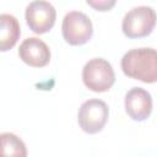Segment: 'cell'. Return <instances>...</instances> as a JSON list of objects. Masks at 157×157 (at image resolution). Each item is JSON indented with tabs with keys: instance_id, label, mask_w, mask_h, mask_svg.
Here are the masks:
<instances>
[{
	"instance_id": "cell-10",
	"label": "cell",
	"mask_w": 157,
	"mask_h": 157,
	"mask_svg": "<svg viewBox=\"0 0 157 157\" xmlns=\"http://www.w3.org/2000/svg\"><path fill=\"white\" fill-rule=\"evenodd\" d=\"M1 140V153L0 157H27V148L25 142L12 132H2Z\"/></svg>"
},
{
	"instance_id": "cell-9",
	"label": "cell",
	"mask_w": 157,
	"mask_h": 157,
	"mask_svg": "<svg viewBox=\"0 0 157 157\" xmlns=\"http://www.w3.org/2000/svg\"><path fill=\"white\" fill-rule=\"evenodd\" d=\"M21 34L20 23L17 18L10 13L0 15V50L6 52L11 49L18 40Z\"/></svg>"
},
{
	"instance_id": "cell-5",
	"label": "cell",
	"mask_w": 157,
	"mask_h": 157,
	"mask_svg": "<svg viewBox=\"0 0 157 157\" xmlns=\"http://www.w3.org/2000/svg\"><path fill=\"white\" fill-rule=\"evenodd\" d=\"M108 115L109 109L107 103L102 99L92 98L81 104L77 114V121L85 132L97 134L104 128Z\"/></svg>"
},
{
	"instance_id": "cell-11",
	"label": "cell",
	"mask_w": 157,
	"mask_h": 157,
	"mask_svg": "<svg viewBox=\"0 0 157 157\" xmlns=\"http://www.w3.org/2000/svg\"><path fill=\"white\" fill-rule=\"evenodd\" d=\"M87 4L98 11H108L115 5V0H87Z\"/></svg>"
},
{
	"instance_id": "cell-4",
	"label": "cell",
	"mask_w": 157,
	"mask_h": 157,
	"mask_svg": "<svg viewBox=\"0 0 157 157\" xmlns=\"http://www.w3.org/2000/svg\"><path fill=\"white\" fill-rule=\"evenodd\" d=\"M64 39L71 45L87 43L93 34V26L90 17L81 11H69L61 23Z\"/></svg>"
},
{
	"instance_id": "cell-8",
	"label": "cell",
	"mask_w": 157,
	"mask_h": 157,
	"mask_svg": "<svg viewBox=\"0 0 157 157\" xmlns=\"http://www.w3.org/2000/svg\"><path fill=\"white\" fill-rule=\"evenodd\" d=\"M125 110L135 121H142L152 112V97L142 87H132L125 94Z\"/></svg>"
},
{
	"instance_id": "cell-6",
	"label": "cell",
	"mask_w": 157,
	"mask_h": 157,
	"mask_svg": "<svg viewBox=\"0 0 157 157\" xmlns=\"http://www.w3.org/2000/svg\"><path fill=\"white\" fill-rule=\"evenodd\" d=\"M28 27L37 34L47 33L52 29L56 18L55 7L44 0H36L27 5L25 12Z\"/></svg>"
},
{
	"instance_id": "cell-3",
	"label": "cell",
	"mask_w": 157,
	"mask_h": 157,
	"mask_svg": "<svg viewBox=\"0 0 157 157\" xmlns=\"http://www.w3.org/2000/svg\"><path fill=\"white\" fill-rule=\"evenodd\" d=\"M157 22L156 11L151 6H136L130 9L121 22V29L129 38H141L148 36Z\"/></svg>"
},
{
	"instance_id": "cell-1",
	"label": "cell",
	"mask_w": 157,
	"mask_h": 157,
	"mask_svg": "<svg viewBox=\"0 0 157 157\" xmlns=\"http://www.w3.org/2000/svg\"><path fill=\"white\" fill-rule=\"evenodd\" d=\"M123 72L145 83L157 82V49L135 48L126 52L121 58Z\"/></svg>"
},
{
	"instance_id": "cell-7",
	"label": "cell",
	"mask_w": 157,
	"mask_h": 157,
	"mask_svg": "<svg viewBox=\"0 0 157 157\" xmlns=\"http://www.w3.org/2000/svg\"><path fill=\"white\" fill-rule=\"evenodd\" d=\"M18 56L29 66L43 67L50 61V49L42 39L28 37L20 44Z\"/></svg>"
},
{
	"instance_id": "cell-2",
	"label": "cell",
	"mask_w": 157,
	"mask_h": 157,
	"mask_svg": "<svg viewBox=\"0 0 157 157\" xmlns=\"http://www.w3.org/2000/svg\"><path fill=\"white\" fill-rule=\"evenodd\" d=\"M82 81L93 92H105L115 82V72L110 63L103 58L88 60L82 69Z\"/></svg>"
}]
</instances>
